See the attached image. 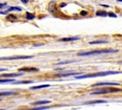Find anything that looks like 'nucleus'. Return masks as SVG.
Wrapping results in <instances>:
<instances>
[{"label":"nucleus","mask_w":122,"mask_h":110,"mask_svg":"<svg viewBox=\"0 0 122 110\" xmlns=\"http://www.w3.org/2000/svg\"><path fill=\"white\" fill-rule=\"evenodd\" d=\"M122 73V72L119 71H107V72H99L94 73L86 74V75H81L75 77V79H84V78H96V77H104L107 75H113V74H119Z\"/></svg>","instance_id":"f257e3e1"},{"label":"nucleus","mask_w":122,"mask_h":110,"mask_svg":"<svg viewBox=\"0 0 122 110\" xmlns=\"http://www.w3.org/2000/svg\"><path fill=\"white\" fill-rule=\"evenodd\" d=\"M118 52H119L118 50H95V51H90V52H79V53H77V56H93V55L106 54V53H115Z\"/></svg>","instance_id":"f03ea898"},{"label":"nucleus","mask_w":122,"mask_h":110,"mask_svg":"<svg viewBox=\"0 0 122 110\" xmlns=\"http://www.w3.org/2000/svg\"><path fill=\"white\" fill-rule=\"evenodd\" d=\"M119 91H122V89H120V88H105V89H100L99 91L91 92V95H103V94L115 93V92Z\"/></svg>","instance_id":"7ed1b4c3"},{"label":"nucleus","mask_w":122,"mask_h":110,"mask_svg":"<svg viewBox=\"0 0 122 110\" xmlns=\"http://www.w3.org/2000/svg\"><path fill=\"white\" fill-rule=\"evenodd\" d=\"M33 56H10V57H0V60H27V59L33 58Z\"/></svg>","instance_id":"20e7f679"},{"label":"nucleus","mask_w":122,"mask_h":110,"mask_svg":"<svg viewBox=\"0 0 122 110\" xmlns=\"http://www.w3.org/2000/svg\"><path fill=\"white\" fill-rule=\"evenodd\" d=\"M80 73L76 72H70V73H59L56 74V77L57 78H64V77H68V76H77L79 75Z\"/></svg>","instance_id":"39448f33"},{"label":"nucleus","mask_w":122,"mask_h":110,"mask_svg":"<svg viewBox=\"0 0 122 110\" xmlns=\"http://www.w3.org/2000/svg\"><path fill=\"white\" fill-rule=\"evenodd\" d=\"M120 83H112V82H100L92 85V86H119Z\"/></svg>","instance_id":"423d86ee"},{"label":"nucleus","mask_w":122,"mask_h":110,"mask_svg":"<svg viewBox=\"0 0 122 110\" xmlns=\"http://www.w3.org/2000/svg\"><path fill=\"white\" fill-rule=\"evenodd\" d=\"M79 37H69V38H64L60 39V42H72V41H76L79 40Z\"/></svg>","instance_id":"0eeeda50"},{"label":"nucleus","mask_w":122,"mask_h":110,"mask_svg":"<svg viewBox=\"0 0 122 110\" xmlns=\"http://www.w3.org/2000/svg\"><path fill=\"white\" fill-rule=\"evenodd\" d=\"M19 72H38V69L36 68H19Z\"/></svg>","instance_id":"6e6552de"},{"label":"nucleus","mask_w":122,"mask_h":110,"mask_svg":"<svg viewBox=\"0 0 122 110\" xmlns=\"http://www.w3.org/2000/svg\"><path fill=\"white\" fill-rule=\"evenodd\" d=\"M22 75V73H6V74H3L0 77H5V78H12V77H20Z\"/></svg>","instance_id":"1a4fd4ad"},{"label":"nucleus","mask_w":122,"mask_h":110,"mask_svg":"<svg viewBox=\"0 0 122 110\" xmlns=\"http://www.w3.org/2000/svg\"><path fill=\"white\" fill-rule=\"evenodd\" d=\"M51 101L50 100H41V101H38V102H34V103H32V105L37 106V105H47V104H50Z\"/></svg>","instance_id":"9d476101"},{"label":"nucleus","mask_w":122,"mask_h":110,"mask_svg":"<svg viewBox=\"0 0 122 110\" xmlns=\"http://www.w3.org/2000/svg\"><path fill=\"white\" fill-rule=\"evenodd\" d=\"M50 85H40V86H32L29 89L30 90H38V89H42V88H46V87H50Z\"/></svg>","instance_id":"9b49d317"},{"label":"nucleus","mask_w":122,"mask_h":110,"mask_svg":"<svg viewBox=\"0 0 122 110\" xmlns=\"http://www.w3.org/2000/svg\"><path fill=\"white\" fill-rule=\"evenodd\" d=\"M15 92L13 91H2L0 92V96H8L11 95H15Z\"/></svg>","instance_id":"f8f14e48"},{"label":"nucleus","mask_w":122,"mask_h":110,"mask_svg":"<svg viewBox=\"0 0 122 110\" xmlns=\"http://www.w3.org/2000/svg\"><path fill=\"white\" fill-rule=\"evenodd\" d=\"M96 16H107V13L105 11H98L97 12H96Z\"/></svg>","instance_id":"ddd939ff"},{"label":"nucleus","mask_w":122,"mask_h":110,"mask_svg":"<svg viewBox=\"0 0 122 110\" xmlns=\"http://www.w3.org/2000/svg\"><path fill=\"white\" fill-rule=\"evenodd\" d=\"M107 101L105 100H95V101H90V102H86V105H94V104H102V103H106Z\"/></svg>","instance_id":"4468645a"},{"label":"nucleus","mask_w":122,"mask_h":110,"mask_svg":"<svg viewBox=\"0 0 122 110\" xmlns=\"http://www.w3.org/2000/svg\"><path fill=\"white\" fill-rule=\"evenodd\" d=\"M107 41L106 40H96L93 41V42H90V44H99V43H107Z\"/></svg>","instance_id":"2eb2a0df"},{"label":"nucleus","mask_w":122,"mask_h":110,"mask_svg":"<svg viewBox=\"0 0 122 110\" xmlns=\"http://www.w3.org/2000/svg\"><path fill=\"white\" fill-rule=\"evenodd\" d=\"M35 18V16L32 14V13L29 12V11H27L26 12V19L27 20H33Z\"/></svg>","instance_id":"dca6fc26"},{"label":"nucleus","mask_w":122,"mask_h":110,"mask_svg":"<svg viewBox=\"0 0 122 110\" xmlns=\"http://www.w3.org/2000/svg\"><path fill=\"white\" fill-rule=\"evenodd\" d=\"M8 11H22V8L21 7H11L10 8L7 10Z\"/></svg>","instance_id":"f3484780"},{"label":"nucleus","mask_w":122,"mask_h":110,"mask_svg":"<svg viewBox=\"0 0 122 110\" xmlns=\"http://www.w3.org/2000/svg\"><path fill=\"white\" fill-rule=\"evenodd\" d=\"M7 20H11V21H15L17 18H16V16H15V15H12V14H10L8 15L7 16Z\"/></svg>","instance_id":"a211bd4d"},{"label":"nucleus","mask_w":122,"mask_h":110,"mask_svg":"<svg viewBox=\"0 0 122 110\" xmlns=\"http://www.w3.org/2000/svg\"><path fill=\"white\" fill-rule=\"evenodd\" d=\"M15 80L13 79H0V83H5V82H13Z\"/></svg>","instance_id":"6ab92c4d"},{"label":"nucleus","mask_w":122,"mask_h":110,"mask_svg":"<svg viewBox=\"0 0 122 110\" xmlns=\"http://www.w3.org/2000/svg\"><path fill=\"white\" fill-rule=\"evenodd\" d=\"M28 83H33L32 81H20V82H17L15 84H28Z\"/></svg>","instance_id":"aec40b11"},{"label":"nucleus","mask_w":122,"mask_h":110,"mask_svg":"<svg viewBox=\"0 0 122 110\" xmlns=\"http://www.w3.org/2000/svg\"><path fill=\"white\" fill-rule=\"evenodd\" d=\"M107 16H109L110 17H114V18H116V17H117V15H116V14H114V13H112V12H110V13H108Z\"/></svg>","instance_id":"412c9836"},{"label":"nucleus","mask_w":122,"mask_h":110,"mask_svg":"<svg viewBox=\"0 0 122 110\" xmlns=\"http://www.w3.org/2000/svg\"><path fill=\"white\" fill-rule=\"evenodd\" d=\"M8 11H0V15H7Z\"/></svg>","instance_id":"4be33fe9"},{"label":"nucleus","mask_w":122,"mask_h":110,"mask_svg":"<svg viewBox=\"0 0 122 110\" xmlns=\"http://www.w3.org/2000/svg\"><path fill=\"white\" fill-rule=\"evenodd\" d=\"M87 14H88V12L86 11H82L81 12V16H86Z\"/></svg>","instance_id":"5701e85b"},{"label":"nucleus","mask_w":122,"mask_h":110,"mask_svg":"<svg viewBox=\"0 0 122 110\" xmlns=\"http://www.w3.org/2000/svg\"><path fill=\"white\" fill-rule=\"evenodd\" d=\"M5 6H7V3H0V8H3V7H4Z\"/></svg>","instance_id":"b1692460"},{"label":"nucleus","mask_w":122,"mask_h":110,"mask_svg":"<svg viewBox=\"0 0 122 110\" xmlns=\"http://www.w3.org/2000/svg\"><path fill=\"white\" fill-rule=\"evenodd\" d=\"M20 1L22 2L24 4H26V3H29V0H20Z\"/></svg>","instance_id":"393cba45"},{"label":"nucleus","mask_w":122,"mask_h":110,"mask_svg":"<svg viewBox=\"0 0 122 110\" xmlns=\"http://www.w3.org/2000/svg\"><path fill=\"white\" fill-rule=\"evenodd\" d=\"M7 68H0V72L7 71Z\"/></svg>","instance_id":"a878e982"},{"label":"nucleus","mask_w":122,"mask_h":110,"mask_svg":"<svg viewBox=\"0 0 122 110\" xmlns=\"http://www.w3.org/2000/svg\"><path fill=\"white\" fill-rule=\"evenodd\" d=\"M64 6H66V3H65V4H64V3H62V4H61L60 7H64Z\"/></svg>","instance_id":"bb28decb"},{"label":"nucleus","mask_w":122,"mask_h":110,"mask_svg":"<svg viewBox=\"0 0 122 110\" xmlns=\"http://www.w3.org/2000/svg\"><path fill=\"white\" fill-rule=\"evenodd\" d=\"M118 2H122V0H117Z\"/></svg>","instance_id":"cd10ccee"},{"label":"nucleus","mask_w":122,"mask_h":110,"mask_svg":"<svg viewBox=\"0 0 122 110\" xmlns=\"http://www.w3.org/2000/svg\"><path fill=\"white\" fill-rule=\"evenodd\" d=\"M120 63H121V64H122V61H121V62H120Z\"/></svg>","instance_id":"c85d7f7f"}]
</instances>
